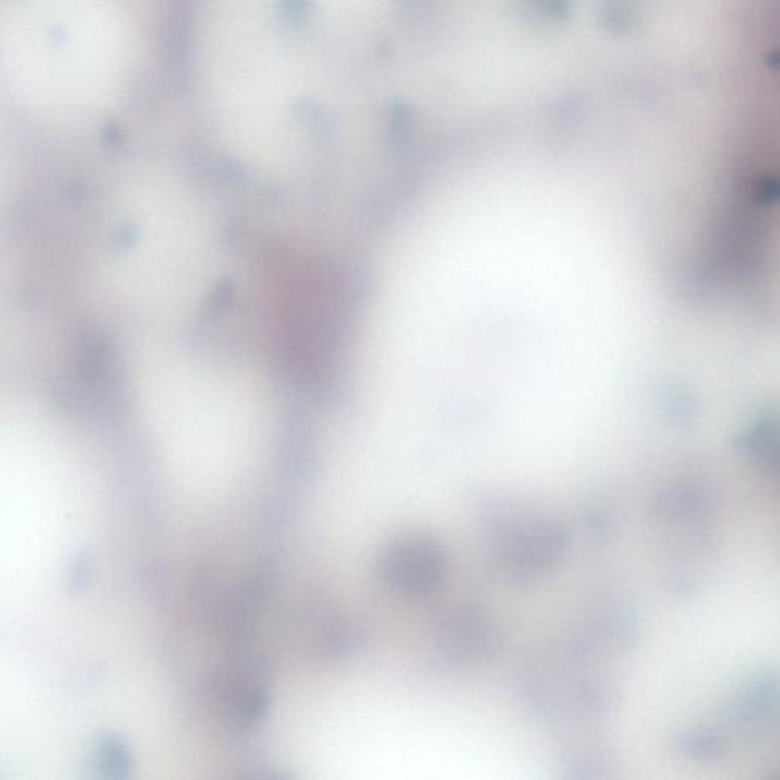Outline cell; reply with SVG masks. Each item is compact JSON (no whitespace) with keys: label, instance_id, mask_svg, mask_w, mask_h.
<instances>
[{"label":"cell","instance_id":"obj_1","mask_svg":"<svg viewBox=\"0 0 780 780\" xmlns=\"http://www.w3.org/2000/svg\"><path fill=\"white\" fill-rule=\"evenodd\" d=\"M567 532L551 520L513 523L498 540L497 563L514 583H530L563 559Z\"/></svg>","mask_w":780,"mask_h":780},{"label":"cell","instance_id":"obj_2","mask_svg":"<svg viewBox=\"0 0 780 780\" xmlns=\"http://www.w3.org/2000/svg\"><path fill=\"white\" fill-rule=\"evenodd\" d=\"M724 741L713 732H697L689 734L682 742V750L689 757L697 759L717 758L724 751Z\"/></svg>","mask_w":780,"mask_h":780},{"label":"cell","instance_id":"obj_3","mask_svg":"<svg viewBox=\"0 0 780 780\" xmlns=\"http://www.w3.org/2000/svg\"><path fill=\"white\" fill-rule=\"evenodd\" d=\"M692 47H695V45H692ZM695 48H699V47H695ZM701 49H704V48H701ZM705 51H711V49H705ZM712 52H715V51H712ZM718 53H721V52H718ZM724 56H728V53H724ZM729 57H733V56H729ZM734 59H740V57H734ZM742 60H746V59H742ZM749 61H753V60H749ZM757 63H761V61H757ZM763 65H770V63H763ZM773 66H778V65H773Z\"/></svg>","mask_w":780,"mask_h":780},{"label":"cell","instance_id":"obj_4","mask_svg":"<svg viewBox=\"0 0 780 780\" xmlns=\"http://www.w3.org/2000/svg\"><path fill=\"white\" fill-rule=\"evenodd\" d=\"M679 43L688 45V47H689L688 41L679 40ZM693 48H695V47H693ZM700 49H701V48H700ZM711 52H712V51H711ZM717 53H718V52H717ZM722 56H724V53H722ZM741 60H742V59H741ZM747 61H749V60H747ZM754 63H757V61H754ZM762 65H763V63H762ZM771 66H773V65H771Z\"/></svg>","mask_w":780,"mask_h":780}]
</instances>
